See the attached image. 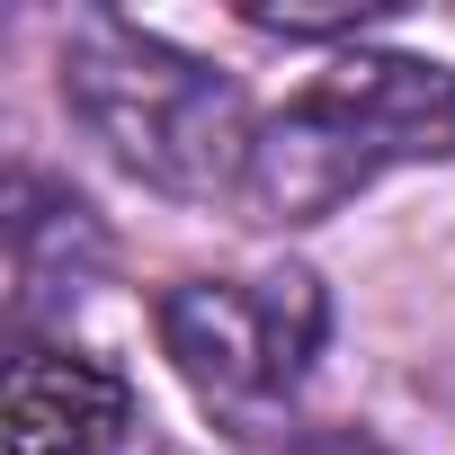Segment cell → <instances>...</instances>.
<instances>
[{
	"label": "cell",
	"instance_id": "1",
	"mask_svg": "<svg viewBox=\"0 0 455 455\" xmlns=\"http://www.w3.org/2000/svg\"><path fill=\"white\" fill-rule=\"evenodd\" d=\"M419 161H455V63L348 54L259 125L242 196L259 223H322L384 170Z\"/></svg>",
	"mask_w": 455,
	"mask_h": 455
},
{
	"label": "cell",
	"instance_id": "2",
	"mask_svg": "<svg viewBox=\"0 0 455 455\" xmlns=\"http://www.w3.org/2000/svg\"><path fill=\"white\" fill-rule=\"evenodd\" d=\"M63 108L108 143V161H125L143 188L161 196H223L251 179V108L214 63L179 54L170 36L116 19V10H81L63 36Z\"/></svg>",
	"mask_w": 455,
	"mask_h": 455
},
{
	"label": "cell",
	"instance_id": "3",
	"mask_svg": "<svg viewBox=\"0 0 455 455\" xmlns=\"http://www.w3.org/2000/svg\"><path fill=\"white\" fill-rule=\"evenodd\" d=\"M322 339H331V295L313 268L188 277L161 295V348H170L179 384L233 437H268L286 419Z\"/></svg>",
	"mask_w": 455,
	"mask_h": 455
},
{
	"label": "cell",
	"instance_id": "4",
	"mask_svg": "<svg viewBox=\"0 0 455 455\" xmlns=\"http://www.w3.org/2000/svg\"><path fill=\"white\" fill-rule=\"evenodd\" d=\"M134 428V393L116 366L81 348L28 339L10 357V402H0V455H116Z\"/></svg>",
	"mask_w": 455,
	"mask_h": 455
},
{
	"label": "cell",
	"instance_id": "5",
	"mask_svg": "<svg viewBox=\"0 0 455 455\" xmlns=\"http://www.w3.org/2000/svg\"><path fill=\"white\" fill-rule=\"evenodd\" d=\"M108 268V233L99 214L36 179V170H10V286H19V322L36 331L45 313H63L72 295H90V277Z\"/></svg>",
	"mask_w": 455,
	"mask_h": 455
},
{
	"label": "cell",
	"instance_id": "6",
	"mask_svg": "<svg viewBox=\"0 0 455 455\" xmlns=\"http://www.w3.org/2000/svg\"><path fill=\"white\" fill-rule=\"evenodd\" d=\"M242 19L268 28V36H348V28L384 19V0H366V10H242Z\"/></svg>",
	"mask_w": 455,
	"mask_h": 455
},
{
	"label": "cell",
	"instance_id": "7",
	"mask_svg": "<svg viewBox=\"0 0 455 455\" xmlns=\"http://www.w3.org/2000/svg\"><path fill=\"white\" fill-rule=\"evenodd\" d=\"M286 455H393V446H375L366 428H304Z\"/></svg>",
	"mask_w": 455,
	"mask_h": 455
}]
</instances>
